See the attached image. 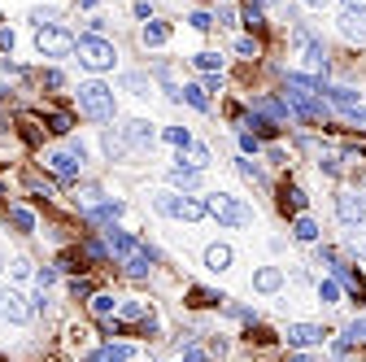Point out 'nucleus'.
<instances>
[{
	"label": "nucleus",
	"instance_id": "nucleus-51",
	"mask_svg": "<svg viewBox=\"0 0 366 362\" xmlns=\"http://www.w3.org/2000/svg\"><path fill=\"white\" fill-rule=\"evenodd\" d=\"M344 13H366V0H344Z\"/></svg>",
	"mask_w": 366,
	"mask_h": 362
},
{
	"label": "nucleus",
	"instance_id": "nucleus-40",
	"mask_svg": "<svg viewBox=\"0 0 366 362\" xmlns=\"http://www.w3.org/2000/svg\"><path fill=\"white\" fill-rule=\"evenodd\" d=\"M83 253H88L92 262H105V258H109V253H105V244H101V240H88V244H83Z\"/></svg>",
	"mask_w": 366,
	"mask_h": 362
},
{
	"label": "nucleus",
	"instance_id": "nucleus-2",
	"mask_svg": "<svg viewBox=\"0 0 366 362\" xmlns=\"http://www.w3.org/2000/svg\"><path fill=\"white\" fill-rule=\"evenodd\" d=\"M79 109L88 113L92 123H113V88H105V84H83L79 88Z\"/></svg>",
	"mask_w": 366,
	"mask_h": 362
},
{
	"label": "nucleus",
	"instance_id": "nucleus-38",
	"mask_svg": "<svg viewBox=\"0 0 366 362\" xmlns=\"http://www.w3.org/2000/svg\"><path fill=\"white\" fill-rule=\"evenodd\" d=\"M240 149H244V157H253V153L262 149V144H257V136H253V131H240Z\"/></svg>",
	"mask_w": 366,
	"mask_h": 362
},
{
	"label": "nucleus",
	"instance_id": "nucleus-28",
	"mask_svg": "<svg viewBox=\"0 0 366 362\" xmlns=\"http://www.w3.org/2000/svg\"><path fill=\"white\" fill-rule=\"evenodd\" d=\"M236 166H240V175L248 179V184H257V188H266V175H262V166H257V162H253V157H240V162H236Z\"/></svg>",
	"mask_w": 366,
	"mask_h": 362
},
{
	"label": "nucleus",
	"instance_id": "nucleus-56",
	"mask_svg": "<svg viewBox=\"0 0 366 362\" xmlns=\"http://www.w3.org/2000/svg\"><path fill=\"white\" fill-rule=\"evenodd\" d=\"M292 362H310V354H292Z\"/></svg>",
	"mask_w": 366,
	"mask_h": 362
},
{
	"label": "nucleus",
	"instance_id": "nucleus-20",
	"mask_svg": "<svg viewBox=\"0 0 366 362\" xmlns=\"http://www.w3.org/2000/svg\"><path fill=\"white\" fill-rule=\"evenodd\" d=\"M170 184H175V188H196V184H201V171L179 162V166H170Z\"/></svg>",
	"mask_w": 366,
	"mask_h": 362
},
{
	"label": "nucleus",
	"instance_id": "nucleus-10",
	"mask_svg": "<svg viewBox=\"0 0 366 362\" xmlns=\"http://www.w3.org/2000/svg\"><path fill=\"white\" fill-rule=\"evenodd\" d=\"M122 140L131 144V149H153V140H157V136H153V127H148L144 118H136V123H127V127H122Z\"/></svg>",
	"mask_w": 366,
	"mask_h": 362
},
{
	"label": "nucleus",
	"instance_id": "nucleus-29",
	"mask_svg": "<svg viewBox=\"0 0 366 362\" xmlns=\"http://www.w3.org/2000/svg\"><path fill=\"white\" fill-rule=\"evenodd\" d=\"M279 205H284V210H296V214H305V192L296 188V184H288V188H284V201H279Z\"/></svg>",
	"mask_w": 366,
	"mask_h": 362
},
{
	"label": "nucleus",
	"instance_id": "nucleus-59",
	"mask_svg": "<svg viewBox=\"0 0 366 362\" xmlns=\"http://www.w3.org/2000/svg\"><path fill=\"white\" fill-rule=\"evenodd\" d=\"M362 192H366V184H362Z\"/></svg>",
	"mask_w": 366,
	"mask_h": 362
},
{
	"label": "nucleus",
	"instance_id": "nucleus-9",
	"mask_svg": "<svg viewBox=\"0 0 366 362\" xmlns=\"http://www.w3.org/2000/svg\"><path fill=\"white\" fill-rule=\"evenodd\" d=\"M0 319H9V323H26V319H31V310H26V301H22V292L0 288Z\"/></svg>",
	"mask_w": 366,
	"mask_h": 362
},
{
	"label": "nucleus",
	"instance_id": "nucleus-27",
	"mask_svg": "<svg viewBox=\"0 0 366 362\" xmlns=\"http://www.w3.org/2000/svg\"><path fill=\"white\" fill-rule=\"evenodd\" d=\"M96 354H101L105 362H131V354H136V349H131V345H101V349H96Z\"/></svg>",
	"mask_w": 366,
	"mask_h": 362
},
{
	"label": "nucleus",
	"instance_id": "nucleus-31",
	"mask_svg": "<svg viewBox=\"0 0 366 362\" xmlns=\"http://www.w3.org/2000/svg\"><path fill=\"white\" fill-rule=\"evenodd\" d=\"M319 301L323 306H336L340 301V279H319Z\"/></svg>",
	"mask_w": 366,
	"mask_h": 362
},
{
	"label": "nucleus",
	"instance_id": "nucleus-24",
	"mask_svg": "<svg viewBox=\"0 0 366 362\" xmlns=\"http://www.w3.org/2000/svg\"><path fill=\"white\" fill-rule=\"evenodd\" d=\"M183 101H188L192 109L209 113V96H205V88H201V84H183Z\"/></svg>",
	"mask_w": 366,
	"mask_h": 362
},
{
	"label": "nucleus",
	"instance_id": "nucleus-48",
	"mask_svg": "<svg viewBox=\"0 0 366 362\" xmlns=\"http://www.w3.org/2000/svg\"><path fill=\"white\" fill-rule=\"evenodd\" d=\"M179 362H209V358H205L201 349H192V345H188V349H183V358H179Z\"/></svg>",
	"mask_w": 366,
	"mask_h": 362
},
{
	"label": "nucleus",
	"instance_id": "nucleus-4",
	"mask_svg": "<svg viewBox=\"0 0 366 362\" xmlns=\"http://www.w3.org/2000/svg\"><path fill=\"white\" fill-rule=\"evenodd\" d=\"M35 48L44 57H70L74 53V36L61 26H48V31H35Z\"/></svg>",
	"mask_w": 366,
	"mask_h": 362
},
{
	"label": "nucleus",
	"instance_id": "nucleus-17",
	"mask_svg": "<svg viewBox=\"0 0 366 362\" xmlns=\"http://www.w3.org/2000/svg\"><path fill=\"white\" fill-rule=\"evenodd\" d=\"M292 236L301 240V244H314V240H319V223H314L310 214H296V223H292Z\"/></svg>",
	"mask_w": 366,
	"mask_h": 362
},
{
	"label": "nucleus",
	"instance_id": "nucleus-5",
	"mask_svg": "<svg viewBox=\"0 0 366 362\" xmlns=\"http://www.w3.org/2000/svg\"><path fill=\"white\" fill-rule=\"evenodd\" d=\"M336 219L344 227H362L366 223V196L358 192H336Z\"/></svg>",
	"mask_w": 366,
	"mask_h": 362
},
{
	"label": "nucleus",
	"instance_id": "nucleus-50",
	"mask_svg": "<svg viewBox=\"0 0 366 362\" xmlns=\"http://www.w3.org/2000/svg\"><path fill=\"white\" fill-rule=\"evenodd\" d=\"M31 271H35V267H31L26 258H18V262H13V275H31Z\"/></svg>",
	"mask_w": 366,
	"mask_h": 362
},
{
	"label": "nucleus",
	"instance_id": "nucleus-58",
	"mask_svg": "<svg viewBox=\"0 0 366 362\" xmlns=\"http://www.w3.org/2000/svg\"><path fill=\"white\" fill-rule=\"evenodd\" d=\"M0 267H5V258H0Z\"/></svg>",
	"mask_w": 366,
	"mask_h": 362
},
{
	"label": "nucleus",
	"instance_id": "nucleus-44",
	"mask_svg": "<svg viewBox=\"0 0 366 362\" xmlns=\"http://www.w3.org/2000/svg\"><path fill=\"white\" fill-rule=\"evenodd\" d=\"M236 53L240 57H257V40H236Z\"/></svg>",
	"mask_w": 366,
	"mask_h": 362
},
{
	"label": "nucleus",
	"instance_id": "nucleus-57",
	"mask_svg": "<svg viewBox=\"0 0 366 362\" xmlns=\"http://www.w3.org/2000/svg\"><path fill=\"white\" fill-rule=\"evenodd\" d=\"M88 362H105V358H101V354H92V358H88Z\"/></svg>",
	"mask_w": 366,
	"mask_h": 362
},
{
	"label": "nucleus",
	"instance_id": "nucleus-15",
	"mask_svg": "<svg viewBox=\"0 0 366 362\" xmlns=\"http://www.w3.org/2000/svg\"><path fill=\"white\" fill-rule=\"evenodd\" d=\"M122 219V201H101L96 210H88V223H105V227H113Z\"/></svg>",
	"mask_w": 366,
	"mask_h": 362
},
{
	"label": "nucleus",
	"instance_id": "nucleus-19",
	"mask_svg": "<svg viewBox=\"0 0 366 362\" xmlns=\"http://www.w3.org/2000/svg\"><path fill=\"white\" fill-rule=\"evenodd\" d=\"M140 40H144V48H157V44H166V40H170V26H166V22H144Z\"/></svg>",
	"mask_w": 366,
	"mask_h": 362
},
{
	"label": "nucleus",
	"instance_id": "nucleus-42",
	"mask_svg": "<svg viewBox=\"0 0 366 362\" xmlns=\"http://www.w3.org/2000/svg\"><path fill=\"white\" fill-rule=\"evenodd\" d=\"M223 297H214V292H205V288H192V306H218Z\"/></svg>",
	"mask_w": 366,
	"mask_h": 362
},
{
	"label": "nucleus",
	"instance_id": "nucleus-33",
	"mask_svg": "<svg viewBox=\"0 0 366 362\" xmlns=\"http://www.w3.org/2000/svg\"><path fill=\"white\" fill-rule=\"evenodd\" d=\"M166 144H175V149H192L188 127H166Z\"/></svg>",
	"mask_w": 366,
	"mask_h": 362
},
{
	"label": "nucleus",
	"instance_id": "nucleus-16",
	"mask_svg": "<svg viewBox=\"0 0 366 362\" xmlns=\"http://www.w3.org/2000/svg\"><path fill=\"white\" fill-rule=\"evenodd\" d=\"M301 48H305V65H310V70H323V74H327V65H331V61H327V48H323V40H314V36H310Z\"/></svg>",
	"mask_w": 366,
	"mask_h": 362
},
{
	"label": "nucleus",
	"instance_id": "nucleus-11",
	"mask_svg": "<svg viewBox=\"0 0 366 362\" xmlns=\"http://www.w3.org/2000/svg\"><path fill=\"white\" fill-rule=\"evenodd\" d=\"M153 262H157V253H153V249H144V244H140V249L131 253V258L122 262V267H127V275H131V279H140V275H148V271H153Z\"/></svg>",
	"mask_w": 366,
	"mask_h": 362
},
{
	"label": "nucleus",
	"instance_id": "nucleus-46",
	"mask_svg": "<svg viewBox=\"0 0 366 362\" xmlns=\"http://www.w3.org/2000/svg\"><path fill=\"white\" fill-rule=\"evenodd\" d=\"M61 84H65L61 70H44V88H61Z\"/></svg>",
	"mask_w": 366,
	"mask_h": 362
},
{
	"label": "nucleus",
	"instance_id": "nucleus-23",
	"mask_svg": "<svg viewBox=\"0 0 366 362\" xmlns=\"http://www.w3.org/2000/svg\"><path fill=\"white\" fill-rule=\"evenodd\" d=\"M88 306H92V315H96V319H109L113 310H118V301H113L109 292H92V297H88Z\"/></svg>",
	"mask_w": 366,
	"mask_h": 362
},
{
	"label": "nucleus",
	"instance_id": "nucleus-47",
	"mask_svg": "<svg viewBox=\"0 0 366 362\" xmlns=\"http://www.w3.org/2000/svg\"><path fill=\"white\" fill-rule=\"evenodd\" d=\"M201 88H205V92H223V74H205Z\"/></svg>",
	"mask_w": 366,
	"mask_h": 362
},
{
	"label": "nucleus",
	"instance_id": "nucleus-8",
	"mask_svg": "<svg viewBox=\"0 0 366 362\" xmlns=\"http://www.w3.org/2000/svg\"><path fill=\"white\" fill-rule=\"evenodd\" d=\"M136 249H140V240L131 236V232H118V227H109V232H105V253H109V258L127 262V258L136 253Z\"/></svg>",
	"mask_w": 366,
	"mask_h": 362
},
{
	"label": "nucleus",
	"instance_id": "nucleus-7",
	"mask_svg": "<svg viewBox=\"0 0 366 362\" xmlns=\"http://www.w3.org/2000/svg\"><path fill=\"white\" fill-rule=\"evenodd\" d=\"M44 166L53 171L57 179H65V184H70V179H79V166H83V162H79L70 149H57V153H48V157H44Z\"/></svg>",
	"mask_w": 366,
	"mask_h": 362
},
{
	"label": "nucleus",
	"instance_id": "nucleus-43",
	"mask_svg": "<svg viewBox=\"0 0 366 362\" xmlns=\"http://www.w3.org/2000/svg\"><path fill=\"white\" fill-rule=\"evenodd\" d=\"M188 22H192L196 31H209V26H214V18H209V13H205V9H196V13H192V18H188Z\"/></svg>",
	"mask_w": 366,
	"mask_h": 362
},
{
	"label": "nucleus",
	"instance_id": "nucleus-13",
	"mask_svg": "<svg viewBox=\"0 0 366 362\" xmlns=\"http://www.w3.org/2000/svg\"><path fill=\"white\" fill-rule=\"evenodd\" d=\"M253 288H257V292H279V288H284V271H279V267L253 271Z\"/></svg>",
	"mask_w": 366,
	"mask_h": 362
},
{
	"label": "nucleus",
	"instance_id": "nucleus-37",
	"mask_svg": "<svg viewBox=\"0 0 366 362\" xmlns=\"http://www.w3.org/2000/svg\"><path fill=\"white\" fill-rule=\"evenodd\" d=\"M48 131L65 136V131H70V113H48Z\"/></svg>",
	"mask_w": 366,
	"mask_h": 362
},
{
	"label": "nucleus",
	"instance_id": "nucleus-39",
	"mask_svg": "<svg viewBox=\"0 0 366 362\" xmlns=\"http://www.w3.org/2000/svg\"><path fill=\"white\" fill-rule=\"evenodd\" d=\"M188 166L205 171V166H209V149H201V144H192V162H188Z\"/></svg>",
	"mask_w": 366,
	"mask_h": 362
},
{
	"label": "nucleus",
	"instance_id": "nucleus-53",
	"mask_svg": "<svg viewBox=\"0 0 366 362\" xmlns=\"http://www.w3.org/2000/svg\"><path fill=\"white\" fill-rule=\"evenodd\" d=\"M349 123H353V127H366V109H349Z\"/></svg>",
	"mask_w": 366,
	"mask_h": 362
},
{
	"label": "nucleus",
	"instance_id": "nucleus-6",
	"mask_svg": "<svg viewBox=\"0 0 366 362\" xmlns=\"http://www.w3.org/2000/svg\"><path fill=\"white\" fill-rule=\"evenodd\" d=\"M284 340L292 345V349H314V345H323V340H327V332H323L319 323H288Z\"/></svg>",
	"mask_w": 366,
	"mask_h": 362
},
{
	"label": "nucleus",
	"instance_id": "nucleus-1",
	"mask_svg": "<svg viewBox=\"0 0 366 362\" xmlns=\"http://www.w3.org/2000/svg\"><path fill=\"white\" fill-rule=\"evenodd\" d=\"M205 210H209V219H218L223 227H248L253 223V210H248L240 196H227V192H209Z\"/></svg>",
	"mask_w": 366,
	"mask_h": 362
},
{
	"label": "nucleus",
	"instance_id": "nucleus-49",
	"mask_svg": "<svg viewBox=\"0 0 366 362\" xmlns=\"http://www.w3.org/2000/svg\"><path fill=\"white\" fill-rule=\"evenodd\" d=\"M323 171L327 175H340V157H323Z\"/></svg>",
	"mask_w": 366,
	"mask_h": 362
},
{
	"label": "nucleus",
	"instance_id": "nucleus-21",
	"mask_svg": "<svg viewBox=\"0 0 366 362\" xmlns=\"http://www.w3.org/2000/svg\"><path fill=\"white\" fill-rule=\"evenodd\" d=\"M323 96L331 105H340V109H358V92L353 88H323Z\"/></svg>",
	"mask_w": 366,
	"mask_h": 362
},
{
	"label": "nucleus",
	"instance_id": "nucleus-55",
	"mask_svg": "<svg viewBox=\"0 0 366 362\" xmlns=\"http://www.w3.org/2000/svg\"><path fill=\"white\" fill-rule=\"evenodd\" d=\"M79 5H83V9H96V5H101V0H79Z\"/></svg>",
	"mask_w": 366,
	"mask_h": 362
},
{
	"label": "nucleus",
	"instance_id": "nucleus-36",
	"mask_svg": "<svg viewBox=\"0 0 366 362\" xmlns=\"http://www.w3.org/2000/svg\"><path fill=\"white\" fill-rule=\"evenodd\" d=\"M196 65H201L205 74H218V70H223V57H218V53H201V57H196Z\"/></svg>",
	"mask_w": 366,
	"mask_h": 362
},
{
	"label": "nucleus",
	"instance_id": "nucleus-3",
	"mask_svg": "<svg viewBox=\"0 0 366 362\" xmlns=\"http://www.w3.org/2000/svg\"><path fill=\"white\" fill-rule=\"evenodd\" d=\"M74 53H79V61L88 65V70H109L113 57H118V48H113L109 40H101V36H79Z\"/></svg>",
	"mask_w": 366,
	"mask_h": 362
},
{
	"label": "nucleus",
	"instance_id": "nucleus-35",
	"mask_svg": "<svg viewBox=\"0 0 366 362\" xmlns=\"http://www.w3.org/2000/svg\"><path fill=\"white\" fill-rule=\"evenodd\" d=\"M31 22H35L40 31H48V26H57V9H35V13H31Z\"/></svg>",
	"mask_w": 366,
	"mask_h": 362
},
{
	"label": "nucleus",
	"instance_id": "nucleus-12",
	"mask_svg": "<svg viewBox=\"0 0 366 362\" xmlns=\"http://www.w3.org/2000/svg\"><path fill=\"white\" fill-rule=\"evenodd\" d=\"M253 109L262 113L266 123H288V105H284V101H275V96H257Z\"/></svg>",
	"mask_w": 366,
	"mask_h": 362
},
{
	"label": "nucleus",
	"instance_id": "nucleus-18",
	"mask_svg": "<svg viewBox=\"0 0 366 362\" xmlns=\"http://www.w3.org/2000/svg\"><path fill=\"white\" fill-rule=\"evenodd\" d=\"M340 31L349 40H366V13H340Z\"/></svg>",
	"mask_w": 366,
	"mask_h": 362
},
{
	"label": "nucleus",
	"instance_id": "nucleus-30",
	"mask_svg": "<svg viewBox=\"0 0 366 362\" xmlns=\"http://www.w3.org/2000/svg\"><path fill=\"white\" fill-rule=\"evenodd\" d=\"M118 315H122L127 323H144V319H148V306H144V301H122Z\"/></svg>",
	"mask_w": 366,
	"mask_h": 362
},
{
	"label": "nucleus",
	"instance_id": "nucleus-26",
	"mask_svg": "<svg viewBox=\"0 0 366 362\" xmlns=\"http://www.w3.org/2000/svg\"><path fill=\"white\" fill-rule=\"evenodd\" d=\"M179 201H183L179 192H157V196H153V205H157V214H170V219H179Z\"/></svg>",
	"mask_w": 366,
	"mask_h": 362
},
{
	"label": "nucleus",
	"instance_id": "nucleus-22",
	"mask_svg": "<svg viewBox=\"0 0 366 362\" xmlns=\"http://www.w3.org/2000/svg\"><path fill=\"white\" fill-rule=\"evenodd\" d=\"M205 267L209 271H227L231 267V249H227V244H209V249H205Z\"/></svg>",
	"mask_w": 366,
	"mask_h": 362
},
{
	"label": "nucleus",
	"instance_id": "nucleus-32",
	"mask_svg": "<svg viewBox=\"0 0 366 362\" xmlns=\"http://www.w3.org/2000/svg\"><path fill=\"white\" fill-rule=\"evenodd\" d=\"M105 153L118 162L122 153H127V140H122V131H105Z\"/></svg>",
	"mask_w": 366,
	"mask_h": 362
},
{
	"label": "nucleus",
	"instance_id": "nucleus-54",
	"mask_svg": "<svg viewBox=\"0 0 366 362\" xmlns=\"http://www.w3.org/2000/svg\"><path fill=\"white\" fill-rule=\"evenodd\" d=\"M305 5H314V9H327V5H331V0H305Z\"/></svg>",
	"mask_w": 366,
	"mask_h": 362
},
{
	"label": "nucleus",
	"instance_id": "nucleus-45",
	"mask_svg": "<svg viewBox=\"0 0 366 362\" xmlns=\"http://www.w3.org/2000/svg\"><path fill=\"white\" fill-rule=\"evenodd\" d=\"M53 279H57V267H44V271H35V284H40V288H48Z\"/></svg>",
	"mask_w": 366,
	"mask_h": 362
},
{
	"label": "nucleus",
	"instance_id": "nucleus-41",
	"mask_svg": "<svg viewBox=\"0 0 366 362\" xmlns=\"http://www.w3.org/2000/svg\"><path fill=\"white\" fill-rule=\"evenodd\" d=\"M92 292H96V288L88 284V279H74V284H70V297H74V301H83V297H92Z\"/></svg>",
	"mask_w": 366,
	"mask_h": 362
},
{
	"label": "nucleus",
	"instance_id": "nucleus-14",
	"mask_svg": "<svg viewBox=\"0 0 366 362\" xmlns=\"http://www.w3.org/2000/svg\"><path fill=\"white\" fill-rule=\"evenodd\" d=\"M179 219H183V223H201V219H209L205 196H183V201H179Z\"/></svg>",
	"mask_w": 366,
	"mask_h": 362
},
{
	"label": "nucleus",
	"instance_id": "nucleus-52",
	"mask_svg": "<svg viewBox=\"0 0 366 362\" xmlns=\"http://www.w3.org/2000/svg\"><path fill=\"white\" fill-rule=\"evenodd\" d=\"M214 22H218V26H231V22H236V13H231V9H218V18H214Z\"/></svg>",
	"mask_w": 366,
	"mask_h": 362
},
{
	"label": "nucleus",
	"instance_id": "nucleus-34",
	"mask_svg": "<svg viewBox=\"0 0 366 362\" xmlns=\"http://www.w3.org/2000/svg\"><path fill=\"white\" fill-rule=\"evenodd\" d=\"M344 340H349V345H362V340H366V319L349 323V327H344Z\"/></svg>",
	"mask_w": 366,
	"mask_h": 362
},
{
	"label": "nucleus",
	"instance_id": "nucleus-25",
	"mask_svg": "<svg viewBox=\"0 0 366 362\" xmlns=\"http://www.w3.org/2000/svg\"><path fill=\"white\" fill-rule=\"evenodd\" d=\"M9 223L18 227V232H35V214H31L26 205H9Z\"/></svg>",
	"mask_w": 366,
	"mask_h": 362
}]
</instances>
